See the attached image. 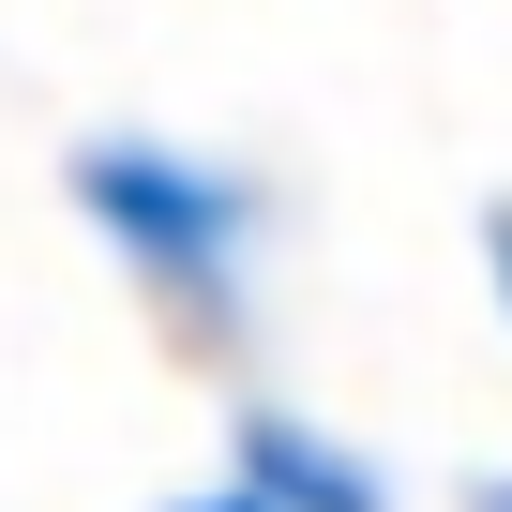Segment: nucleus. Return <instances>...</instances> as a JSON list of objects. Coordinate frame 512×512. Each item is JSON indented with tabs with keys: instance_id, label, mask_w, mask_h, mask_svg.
Here are the masks:
<instances>
[{
	"instance_id": "nucleus-1",
	"label": "nucleus",
	"mask_w": 512,
	"mask_h": 512,
	"mask_svg": "<svg viewBox=\"0 0 512 512\" xmlns=\"http://www.w3.org/2000/svg\"><path fill=\"white\" fill-rule=\"evenodd\" d=\"M76 226L166 302V332L241 347L256 317V256H272V196L196 136H76Z\"/></svg>"
},
{
	"instance_id": "nucleus-2",
	"label": "nucleus",
	"mask_w": 512,
	"mask_h": 512,
	"mask_svg": "<svg viewBox=\"0 0 512 512\" xmlns=\"http://www.w3.org/2000/svg\"><path fill=\"white\" fill-rule=\"evenodd\" d=\"M226 482L256 497V512H392V467L377 452H347L317 407H287V392H241L226 407Z\"/></svg>"
},
{
	"instance_id": "nucleus-3",
	"label": "nucleus",
	"mask_w": 512,
	"mask_h": 512,
	"mask_svg": "<svg viewBox=\"0 0 512 512\" xmlns=\"http://www.w3.org/2000/svg\"><path fill=\"white\" fill-rule=\"evenodd\" d=\"M467 256H482V302H497V332H512V196L467 211Z\"/></svg>"
},
{
	"instance_id": "nucleus-4",
	"label": "nucleus",
	"mask_w": 512,
	"mask_h": 512,
	"mask_svg": "<svg viewBox=\"0 0 512 512\" xmlns=\"http://www.w3.org/2000/svg\"><path fill=\"white\" fill-rule=\"evenodd\" d=\"M151 512H256V497H241V482L211 467V482H181V497H151Z\"/></svg>"
},
{
	"instance_id": "nucleus-5",
	"label": "nucleus",
	"mask_w": 512,
	"mask_h": 512,
	"mask_svg": "<svg viewBox=\"0 0 512 512\" xmlns=\"http://www.w3.org/2000/svg\"><path fill=\"white\" fill-rule=\"evenodd\" d=\"M452 512H512V467H467V497Z\"/></svg>"
}]
</instances>
